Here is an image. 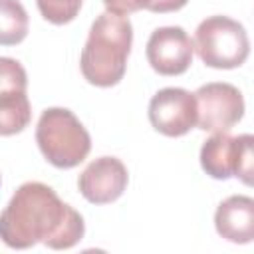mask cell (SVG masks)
<instances>
[{
	"instance_id": "obj_14",
	"label": "cell",
	"mask_w": 254,
	"mask_h": 254,
	"mask_svg": "<svg viewBox=\"0 0 254 254\" xmlns=\"http://www.w3.org/2000/svg\"><path fill=\"white\" fill-rule=\"evenodd\" d=\"M81 2L83 0H36V6L44 16V20L62 26L71 22L79 14Z\"/></svg>"
},
{
	"instance_id": "obj_5",
	"label": "cell",
	"mask_w": 254,
	"mask_h": 254,
	"mask_svg": "<svg viewBox=\"0 0 254 254\" xmlns=\"http://www.w3.org/2000/svg\"><path fill=\"white\" fill-rule=\"evenodd\" d=\"M198 105V129L220 133L230 131L244 115V97L240 89L226 81L204 83L194 91Z\"/></svg>"
},
{
	"instance_id": "obj_2",
	"label": "cell",
	"mask_w": 254,
	"mask_h": 254,
	"mask_svg": "<svg viewBox=\"0 0 254 254\" xmlns=\"http://www.w3.org/2000/svg\"><path fill=\"white\" fill-rule=\"evenodd\" d=\"M131 44L133 26L129 18L111 12L99 14L93 20L81 50L79 67L83 77L97 87L117 85L125 75Z\"/></svg>"
},
{
	"instance_id": "obj_8",
	"label": "cell",
	"mask_w": 254,
	"mask_h": 254,
	"mask_svg": "<svg viewBox=\"0 0 254 254\" xmlns=\"http://www.w3.org/2000/svg\"><path fill=\"white\" fill-rule=\"evenodd\" d=\"M194 40L181 26L153 30L147 40V60L161 75H181L192 64Z\"/></svg>"
},
{
	"instance_id": "obj_1",
	"label": "cell",
	"mask_w": 254,
	"mask_h": 254,
	"mask_svg": "<svg viewBox=\"0 0 254 254\" xmlns=\"http://www.w3.org/2000/svg\"><path fill=\"white\" fill-rule=\"evenodd\" d=\"M85 232L81 214L44 183L30 181L16 189L0 216L6 246L26 250L44 242L52 250L75 246Z\"/></svg>"
},
{
	"instance_id": "obj_16",
	"label": "cell",
	"mask_w": 254,
	"mask_h": 254,
	"mask_svg": "<svg viewBox=\"0 0 254 254\" xmlns=\"http://www.w3.org/2000/svg\"><path fill=\"white\" fill-rule=\"evenodd\" d=\"M187 2H189V0H151V4H149L147 10H151V12H155V14L177 12V10H181Z\"/></svg>"
},
{
	"instance_id": "obj_3",
	"label": "cell",
	"mask_w": 254,
	"mask_h": 254,
	"mask_svg": "<svg viewBox=\"0 0 254 254\" xmlns=\"http://www.w3.org/2000/svg\"><path fill=\"white\" fill-rule=\"evenodd\" d=\"M36 143L46 161L58 169L77 167L91 149V137L73 111L48 107L36 125Z\"/></svg>"
},
{
	"instance_id": "obj_15",
	"label": "cell",
	"mask_w": 254,
	"mask_h": 254,
	"mask_svg": "<svg viewBox=\"0 0 254 254\" xmlns=\"http://www.w3.org/2000/svg\"><path fill=\"white\" fill-rule=\"evenodd\" d=\"M105 4V10L111 12V14H117V16H127V14H133L137 10H147L151 0H103Z\"/></svg>"
},
{
	"instance_id": "obj_4",
	"label": "cell",
	"mask_w": 254,
	"mask_h": 254,
	"mask_svg": "<svg viewBox=\"0 0 254 254\" xmlns=\"http://www.w3.org/2000/svg\"><path fill=\"white\" fill-rule=\"evenodd\" d=\"M194 50L204 65L214 69L240 67L250 54L244 26L228 16H208L194 32Z\"/></svg>"
},
{
	"instance_id": "obj_9",
	"label": "cell",
	"mask_w": 254,
	"mask_h": 254,
	"mask_svg": "<svg viewBox=\"0 0 254 254\" xmlns=\"http://www.w3.org/2000/svg\"><path fill=\"white\" fill-rule=\"evenodd\" d=\"M129 183L127 167L117 157H99L91 161L77 179V189L91 204H107L117 200Z\"/></svg>"
},
{
	"instance_id": "obj_6",
	"label": "cell",
	"mask_w": 254,
	"mask_h": 254,
	"mask_svg": "<svg viewBox=\"0 0 254 254\" xmlns=\"http://www.w3.org/2000/svg\"><path fill=\"white\" fill-rule=\"evenodd\" d=\"M151 125L167 137L187 135L198 121L194 93L183 87H163L149 101Z\"/></svg>"
},
{
	"instance_id": "obj_11",
	"label": "cell",
	"mask_w": 254,
	"mask_h": 254,
	"mask_svg": "<svg viewBox=\"0 0 254 254\" xmlns=\"http://www.w3.org/2000/svg\"><path fill=\"white\" fill-rule=\"evenodd\" d=\"M200 167L202 171L216 179L226 181L234 177V161H236V137L228 135V131L214 133L200 147Z\"/></svg>"
},
{
	"instance_id": "obj_7",
	"label": "cell",
	"mask_w": 254,
	"mask_h": 254,
	"mask_svg": "<svg viewBox=\"0 0 254 254\" xmlns=\"http://www.w3.org/2000/svg\"><path fill=\"white\" fill-rule=\"evenodd\" d=\"M26 71L20 62L0 58V133L14 135L28 127L32 109L26 95Z\"/></svg>"
},
{
	"instance_id": "obj_13",
	"label": "cell",
	"mask_w": 254,
	"mask_h": 254,
	"mask_svg": "<svg viewBox=\"0 0 254 254\" xmlns=\"http://www.w3.org/2000/svg\"><path fill=\"white\" fill-rule=\"evenodd\" d=\"M234 177L246 187H254V135L242 133L236 137Z\"/></svg>"
},
{
	"instance_id": "obj_12",
	"label": "cell",
	"mask_w": 254,
	"mask_h": 254,
	"mask_svg": "<svg viewBox=\"0 0 254 254\" xmlns=\"http://www.w3.org/2000/svg\"><path fill=\"white\" fill-rule=\"evenodd\" d=\"M0 44H20L28 34V14L18 0H0Z\"/></svg>"
},
{
	"instance_id": "obj_10",
	"label": "cell",
	"mask_w": 254,
	"mask_h": 254,
	"mask_svg": "<svg viewBox=\"0 0 254 254\" xmlns=\"http://www.w3.org/2000/svg\"><path fill=\"white\" fill-rule=\"evenodd\" d=\"M214 228L228 242H254V198L246 194H232L224 198L216 206Z\"/></svg>"
}]
</instances>
